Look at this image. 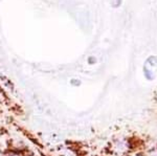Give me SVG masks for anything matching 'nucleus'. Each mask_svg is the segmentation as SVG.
Segmentation results:
<instances>
[{
    "label": "nucleus",
    "mask_w": 157,
    "mask_h": 156,
    "mask_svg": "<svg viewBox=\"0 0 157 156\" xmlns=\"http://www.w3.org/2000/svg\"><path fill=\"white\" fill-rule=\"evenodd\" d=\"M15 156H16V155H15Z\"/></svg>",
    "instance_id": "nucleus-1"
}]
</instances>
